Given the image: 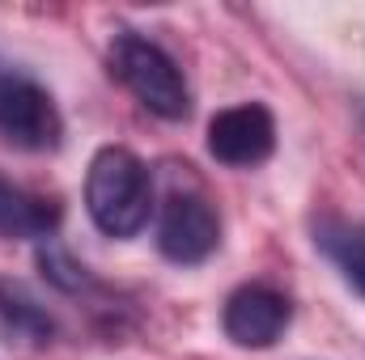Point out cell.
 Here are the masks:
<instances>
[{
    "mask_svg": "<svg viewBox=\"0 0 365 360\" xmlns=\"http://www.w3.org/2000/svg\"><path fill=\"white\" fill-rule=\"evenodd\" d=\"M86 208L106 238H132L149 225L153 179L132 149L106 144L98 149L86 174Z\"/></svg>",
    "mask_w": 365,
    "mask_h": 360,
    "instance_id": "obj_1",
    "label": "cell"
},
{
    "mask_svg": "<svg viewBox=\"0 0 365 360\" xmlns=\"http://www.w3.org/2000/svg\"><path fill=\"white\" fill-rule=\"evenodd\" d=\"M110 73L128 85V93L158 119H187L191 115V90L182 81V68L170 51H162L153 38L123 30L110 43Z\"/></svg>",
    "mask_w": 365,
    "mask_h": 360,
    "instance_id": "obj_2",
    "label": "cell"
},
{
    "mask_svg": "<svg viewBox=\"0 0 365 360\" xmlns=\"http://www.w3.org/2000/svg\"><path fill=\"white\" fill-rule=\"evenodd\" d=\"M60 110L51 102V93L34 85L30 77L17 73H0V136L17 149L43 153L60 144Z\"/></svg>",
    "mask_w": 365,
    "mask_h": 360,
    "instance_id": "obj_3",
    "label": "cell"
},
{
    "mask_svg": "<svg viewBox=\"0 0 365 360\" xmlns=\"http://www.w3.org/2000/svg\"><path fill=\"white\" fill-rule=\"evenodd\" d=\"M221 242V221L204 195L175 191L158 216V246L170 263H204Z\"/></svg>",
    "mask_w": 365,
    "mask_h": 360,
    "instance_id": "obj_4",
    "label": "cell"
},
{
    "mask_svg": "<svg viewBox=\"0 0 365 360\" xmlns=\"http://www.w3.org/2000/svg\"><path fill=\"white\" fill-rule=\"evenodd\" d=\"M272 149H276V123L268 115V106H259V102L225 106L208 123V153L225 166H259V162L272 157Z\"/></svg>",
    "mask_w": 365,
    "mask_h": 360,
    "instance_id": "obj_5",
    "label": "cell"
},
{
    "mask_svg": "<svg viewBox=\"0 0 365 360\" xmlns=\"http://www.w3.org/2000/svg\"><path fill=\"white\" fill-rule=\"evenodd\" d=\"M221 322L238 348H272L289 327V301L284 292H276L268 284H242L225 301Z\"/></svg>",
    "mask_w": 365,
    "mask_h": 360,
    "instance_id": "obj_6",
    "label": "cell"
},
{
    "mask_svg": "<svg viewBox=\"0 0 365 360\" xmlns=\"http://www.w3.org/2000/svg\"><path fill=\"white\" fill-rule=\"evenodd\" d=\"M60 221V208L0 174V238H47Z\"/></svg>",
    "mask_w": 365,
    "mask_h": 360,
    "instance_id": "obj_7",
    "label": "cell"
},
{
    "mask_svg": "<svg viewBox=\"0 0 365 360\" xmlns=\"http://www.w3.org/2000/svg\"><path fill=\"white\" fill-rule=\"evenodd\" d=\"M319 246L327 250V259L344 271V280L365 292V233L344 225V221H323L319 225Z\"/></svg>",
    "mask_w": 365,
    "mask_h": 360,
    "instance_id": "obj_8",
    "label": "cell"
}]
</instances>
